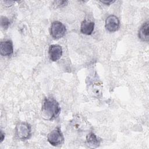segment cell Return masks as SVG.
Here are the masks:
<instances>
[{
  "label": "cell",
  "instance_id": "cell-13",
  "mask_svg": "<svg viewBox=\"0 0 149 149\" xmlns=\"http://www.w3.org/2000/svg\"><path fill=\"white\" fill-rule=\"evenodd\" d=\"M101 2H102V3H104L105 5H111V3H113V2H115V1H100Z\"/></svg>",
  "mask_w": 149,
  "mask_h": 149
},
{
  "label": "cell",
  "instance_id": "cell-4",
  "mask_svg": "<svg viewBox=\"0 0 149 149\" xmlns=\"http://www.w3.org/2000/svg\"><path fill=\"white\" fill-rule=\"evenodd\" d=\"M66 29L65 26L59 21H54L52 23L50 27V34L54 39L62 38L66 33Z\"/></svg>",
  "mask_w": 149,
  "mask_h": 149
},
{
  "label": "cell",
  "instance_id": "cell-8",
  "mask_svg": "<svg viewBox=\"0 0 149 149\" xmlns=\"http://www.w3.org/2000/svg\"><path fill=\"white\" fill-rule=\"evenodd\" d=\"M101 139L94 133H90L86 137V144L90 148H97L100 146Z\"/></svg>",
  "mask_w": 149,
  "mask_h": 149
},
{
  "label": "cell",
  "instance_id": "cell-11",
  "mask_svg": "<svg viewBox=\"0 0 149 149\" xmlns=\"http://www.w3.org/2000/svg\"><path fill=\"white\" fill-rule=\"evenodd\" d=\"M1 24L4 29H7L10 24V21L5 16H1Z\"/></svg>",
  "mask_w": 149,
  "mask_h": 149
},
{
  "label": "cell",
  "instance_id": "cell-3",
  "mask_svg": "<svg viewBox=\"0 0 149 149\" xmlns=\"http://www.w3.org/2000/svg\"><path fill=\"white\" fill-rule=\"evenodd\" d=\"M47 140L53 146H58L64 142V137L59 127H56L52 130L47 136Z\"/></svg>",
  "mask_w": 149,
  "mask_h": 149
},
{
  "label": "cell",
  "instance_id": "cell-7",
  "mask_svg": "<svg viewBox=\"0 0 149 149\" xmlns=\"http://www.w3.org/2000/svg\"><path fill=\"white\" fill-rule=\"evenodd\" d=\"M13 52V43L10 40L2 41L0 44V53L2 56H10Z\"/></svg>",
  "mask_w": 149,
  "mask_h": 149
},
{
  "label": "cell",
  "instance_id": "cell-1",
  "mask_svg": "<svg viewBox=\"0 0 149 149\" xmlns=\"http://www.w3.org/2000/svg\"><path fill=\"white\" fill-rule=\"evenodd\" d=\"M61 111L59 104L56 100L51 97L45 98L42 107V112L43 116L46 119L51 120L56 118Z\"/></svg>",
  "mask_w": 149,
  "mask_h": 149
},
{
  "label": "cell",
  "instance_id": "cell-14",
  "mask_svg": "<svg viewBox=\"0 0 149 149\" xmlns=\"http://www.w3.org/2000/svg\"><path fill=\"white\" fill-rule=\"evenodd\" d=\"M1 143H2L3 140V139L5 138V133L2 130L1 131Z\"/></svg>",
  "mask_w": 149,
  "mask_h": 149
},
{
  "label": "cell",
  "instance_id": "cell-5",
  "mask_svg": "<svg viewBox=\"0 0 149 149\" xmlns=\"http://www.w3.org/2000/svg\"><path fill=\"white\" fill-rule=\"evenodd\" d=\"M120 26L119 19L115 15H109L105 20V28L110 32H115L118 30Z\"/></svg>",
  "mask_w": 149,
  "mask_h": 149
},
{
  "label": "cell",
  "instance_id": "cell-2",
  "mask_svg": "<svg viewBox=\"0 0 149 149\" xmlns=\"http://www.w3.org/2000/svg\"><path fill=\"white\" fill-rule=\"evenodd\" d=\"M17 137L21 140H26L30 139L31 135V126L27 122H19L15 129Z\"/></svg>",
  "mask_w": 149,
  "mask_h": 149
},
{
  "label": "cell",
  "instance_id": "cell-10",
  "mask_svg": "<svg viewBox=\"0 0 149 149\" xmlns=\"http://www.w3.org/2000/svg\"><path fill=\"white\" fill-rule=\"evenodd\" d=\"M94 29V23L93 22H88L86 20H83L81 23L80 31L86 35H91Z\"/></svg>",
  "mask_w": 149,
  "mask_h": 149
},
{
  "label": "cell",
  "instance_id": "cell-12",
  "mask_svg": "<svg viewBox=\"0 0 149 149\" xmlns=\"http://www.w3.org/2000/svg\"><path fill=\"white\" fill-rule=\"evenodd\" d=\"M68 2L67 1H54V5L56 7H62L67 5Z\"/></svg>",
  "mask_w": 149,
  "mask_h": 149
},
{
  "label": "cell",
  "instance_id": "cell-9",
  "mask_svg": "<svg viewBox=\"0 0 149 149\" xmlns=\"http://www.w3.org/2000/svg\"><path fill=\"white\" fill-rule=\"evenodd\" d=\"M138 36L139 38L142 40L143 41L148 42L149 39V25H148V22L147 21L145 23H144L140 27Z\"/></svg>",
  "mask_w": 149,
  "mask_h": 149
},
{
  "label": "cell",
  "instance_id": "cell-6",
  "mask_svg": "<svg viewBox=\"0 0 149 149\" xmlns=\"http://www.w3.org/2000/svg\"><path fill=\"white\" fill-rule=\"evenodd\" d=\"M48 54L49 58L52 61L55 62L59 60L62 55V47L58 44L51 45L49 47Z\"/></svg>",
  "mask_w": 149,
  "mask_h": 149
}]
</instances>
